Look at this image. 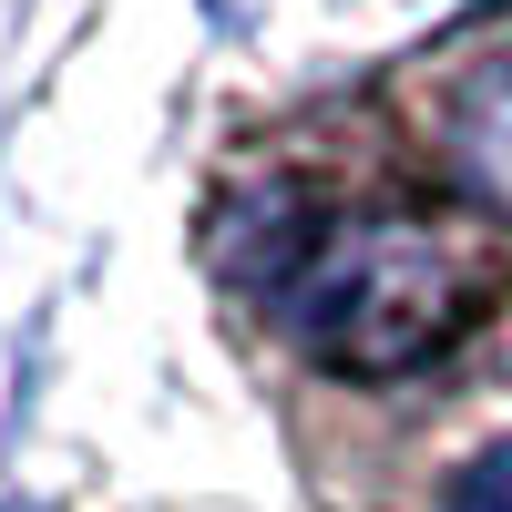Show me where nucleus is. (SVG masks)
<instances>
[{"label":"nucleus","instance_id":"f257e3e1","mask_svg":"<svg viewBox=\"0 0 512 512\" xmlns=\"http://www.w3.org/2000/svg\"><path fill=\"white\" fill-rule=\"evenodd\" d=\"M267 308L297 328V349H318L349 379H400L441 359L461 318H472V277L441 226L390 216V205H349V216H297L277 236Z\"/></svg>","mask_w":512,"mask_h":512},{"label":"nucleus","instance_id":"f03ea898","mask_svg":"<svg viewBox=\"0 0 512 512\" xmlns=\"http://www.w3.org/2000/svg\"><path fill=\"white\" fill-rule=\"evenodd\" d=\"M441 154H451V175L472 205H492V216H512V52L482 62L472 82L451 93V123H441Z\"/></svg>","mask_w":512,"mask_h":512},{"label":"nucleus","instance_id":"7ed1b4c3","mask_svg":"<svg viewBox=\"0 0 512 512\" xmlns=\"http://www.w3.org/2000/svg\"><path fill=\"white\" fill-rule=\"evenodd\" d=\"M451 512H512V441L472 451V461L451 472Z\"/></svg>","mask_w":512,"mask_h":512}]
</instances>
